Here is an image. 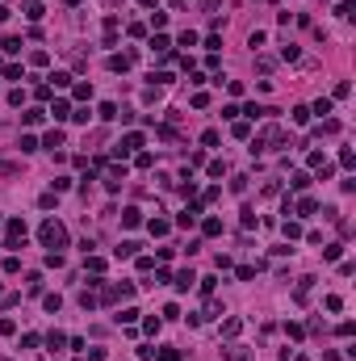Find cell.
<instances>
[{
	"label": "cell",
	"instance_id": "8fae6325",
	"mask_svg": "<svg viewBox=\"0 0 356 361\" xmlns=\"http://www.w3.org/2000/svg\"><path fill=\"white\" fill-rule=\"evenodd\" d=\"M281 235H285V239H298V235H302V227L293 223V218H285V223H281Z\"/></svg>",
	"mask_w": 356,
	"mask_h": 361
},
{
	"label": "cell",
	"instance_id": "ab89813d",
	"mask_svg": "<svg viewBox=\"0 0 356 361\" xmlns=\"http://www.w3.org/2000/svg\"><path fill=\"white\" fill-rule=\"evenodd\" d=\"M201 9H218V0H201Z\"/></svg>",
	"mask_w": 356,
	"mask_h": 361
},
{
	"label": "cell",
	"instance_id": "836d02e7",
	"mask_svg": "<svg viewBox=\"0 0 356 361\" xmlns=\"http://www.w3.org/2000/svg\"><path fill=\"white\" fill-rule=\"evenodd\" d=\"M289 185H293V189H298V193H302V189H306V185H310V177H306V172H298V177H293Z\"/></svg>",
	"mask_w": 356,
	"mask_h": 361
},
{
	"label": "cell",
	"instance_id": "83f0119b",
	"mask_svg": "<svg viewBox=\"0 0 356 361\" xmlns=\"http://www.w3.org/2000/svg\"><path fill=\"white\" fill-rule=\"evenodd\" d=\"M46 344H51V348H63L67 336H63V332H51V336H46Z\"/></svg>",
	"mask_w": 356,
	"mask_h": 361
},
{
	"label": "cell",
	"instance_id": "7c38bea8",
	"mask_svg": "<svg viewBox=\"0 0 356 361\" xmlns=\"http://www.w3.org/2000/svg\"><path fill=\"white\" fill-rule=\"evenodd\" d=\"M26 17L30 21H42V0H26Z\"/></svg>",
	"mask_w": 356,
	"mask_h": 361
},
{
	"label": "cell",
	"instance_id": "7a4b0ae2",
	"mask_svg": "<svg viewBox=\"0 0 356 361\" xmlns=\"http://www.w3.org/2000/svg\"><path fill=\"white\" fill-rule=\"evenodd\" d=\"M21 239H26V223H21V218H9L5 223V248H21Z\"/></svg>",
	"mask_w": 356,
	"mask_h": 361
},
{
	"label": "cell",
	"instance_id": "cb8c5ba5",
	"mask_svg": "<svg viewBox=\"0 0 356 361\" xmlns=\"http://www.w3.org/2000/svg\"><path fill=\"white\" fill-rule=\"evenodd\" d=\"M67 84H71L67 72H55V76H51V88H67Z\"/></svg>",
	"mask_w": 356,
	"mask_h": 361
},
{
	"label": "cell",
	"instance_id": "52a82bcc",
	"mask_svg": "<svg viewBox=\"0 0 356 361\" xmlns=\"http://www.w3.org/2000/svg\"><path fill=\"white\" fill-rule=\"evenodd\" d=\"M38 147H46V151H55V147H63V131H51V135H46V139H42Z\"/></svg>",
	"mask_w": 356,
	"mask_h": 361
},
{
	"label": "cell",
	"instance_id": "4dcf8cb0",
	"mask_svg": "<svg viewBox=\"0 0 356 361\" xmlns=\"http://www.w3.org/2000/svg\"><path fill=\"white\" fill-rule=\"evenodd\" d=\"M281 59L285 63H298V46H281Z\"/></svg>",
	"mask_w": 356,
	"mask_h": 361
},
{
	"label": "cell",
	"instance_id": "4316f807",
	"mask_svg": "<svg viewBox=\"0 0 356 361\" xmlns=\"http://www.w3.org/2000/svg\"><path fill=\"white\" fill-rule=\"evenodd\" d=\"M26 282H30V294H42V273H30Z\"/></svg>",
	"mask_w": 356,
	"mask_h": 361
},
{
	"label": "cell",
	"instance_id": "ba28073f",
	"mask_svg": "<svg viewBox=\"0 0 356 361\" xmlns=\"http://www.w3.org/2000/svg\"><path fill=\"white\" fill-rule=\"evenodd\" d=\"M142 223V214L134 210V206H126V210H122V227H138Z\"/></svg>",
	"mask_w": 356,
	"mask_h": 361
},
{
	"label": "cell",
	"instance_id": "2e32d148",
	"mask_svg": "<svg viewBox=\"0 0 356 361\" xmlns=\"http://www.w3.org/2000/svg\"><path fill=\"white\" fill-rule=\"evenodd\" d=\"M239 113H247V118H264V113H277V109H264V105H256V101H252V105L239 109Z\"/></svg>",
	"mask_w": 356,
	"mask_h": 361
},
{
	"label": "cell",
	"instance_id": "ffe728a7",
	"mask_svg": "<svg viewBox=\"0 0 356 361\" xmlns=\"http://www.w3.org/2000/svg\"><path fill=\"white\" fill-rule=\"evenodd\" d=\"M42 307H46V311H51V315H55V311L63 307V298H59V294H46V298H42Z\"/></svg>",
	"mask_w": 356,
	"mask_h": 361
},
{
	"label": "cell",
	"instance_id": "e0dca14e",
	"mask_svg": "<svg viewBox=\"0 0 356 361\" xmlns=\"http://www.w3.org/2000/svg\"><path fill=\"white\" fill-rule=\"evenodd\" d=\"M243 332V319H227L222 323V336H239Z\"/></svg>",
	"mask_w": 356,
	"mask_h": 361
},
{
	"label": "cell",
	"instance_id": "4fadbf2b",
	"mask_svg": "<svg viewBox=\"0 0 356 361\" xmlns=\"http://www.w3.org/2000/svg\"><path fill=\"white\" fill-rule=\"evenodd\" d=\"M168 231H172L168 218H151V235H168Z\"/></svg>",
	"mask_w": 356,
	"mask_h": 361
},
{
	"label": "cell",
	"instance_id": "7402d4cb",
	"mask_svg": "<svg viewBox=\"0 0 356 361\" xmlns=\"http://www.w3.org/2000/svg\"><path fill=\"white\" fill-rule=\"evenodd\" d=\"M109 67H113V72H126V67H130V55H113Z\"/></svg>",
	"mask_w": 356,
	"mask_h": 361
},
{
	"label": "cell",
	"instance_id": "f546056e",
	"mask_svg": "<svg viewBox=\"0 0 356 361\" xmlns=\"http://www.w3.org/2000/svg\"><path fill=\"white\" fill-rule=\"evenodd\" d=\"M42 118H46V109H30V113H26V126H38Z\"/></svg>",
	"mask_w": 356,
	"mask_h": 361
},
{
	"label": "cell",
	"instance_id": "60d3db41",
	"mask_svg": "<svg viewBox=\"0 0 356 361\" xmlns=\"http://www.w3.org/2000/svg\"><path fill=\"white\" fill-rule=\"evenodd\" d=\"M172 5H189V0H172Z\"/></svg>",
	"mask_w": 356,
	"mask_h": 361
},
{
	"label": "cell",
	"instance_id": "f1b7e54d",
	"mask_svg": "<svg viewBox=\"0 0 356 361\" xmlns=\"http://www.w3.org/2000/svg\"><path fill=\"white\" fill-rule=\"evenodd\" d=\"M71 92H76V101H88V97H92V84H76Z\"/></svg>",
	"mask_w": 356,
	"mask_h": 361
},
{
	"label": "cell",
	"instance_id": "d590c367",
	"mask_svg": "<svg viewBox=\"0 0 356 361\" xmlns=\"http://www.w3.org/2000/svg\"><path fill=\"white\" fill-rule=\"evenodd\" d=\"M227 357H231V361H247V348L235 344V348H227Z\"/></svg>",
	"mask_w": 356,
	"mask_h": 361
},
{
	"label": "cell",
	"instance_id": "277c9868",
	"mask_svg": "<svg viewBox=\"0 0 356 361\" xmlns=\"http://www.w3.org/2000/svg\"><path fill=\"white\" fill-rule=\"evenodd\" d=\"M151 51L155 55H172V38L168 34H155V38H151Z\"/></svg>",
	"mask_w": 356,
	"mask_h": 361
},
{
	"label": "cell",
	"instance_id": "b9f144b4",
	"mask_svg": "<svg viewBox=\"0 0 356 361\" xmlns=\"http://www.w3.org/2000/svg\"><path fill=\"white\" fill-rule=\"evenodd\" d=\"M0 67H5V59H0Z\"/></svg>",
	"mask_w": 356,
	"mask_h": 361
},
{
	"label": "cell",
	"instance_id": "d4e9b609",
	"mask_svg": "<svg viewBox=\"0 0 356 361\" xmlns=\"http://www.w3.org/2000/svg\"><path fill=\"white\" fill-rule=\"evenodd\" d=\"M306 164H310V168L318 172V168H323V164H327V160H323V151H310V156H306Z\"/></svg>",
	"mask_w": 356,
	"mask_h": 361
},
{
	"label": "cell",
	"instance_id": "74e56055",
	"mask_svg": "<svg viewBox=\"0 0 356 361\" xmlns=\"http://www.w3.org/2000/svg\"><path fill=\"white\" fill-rule=\"evenodd\" d=\"M9 17H13V13H9V5H0V26H5Z\"/></svg>",
	"mask_w": 356,
	"mask_h": 361
},
{
	"label": "cell",
	"instance_id": "6da1fadb",
	"mask_svg": "<svg viewBox=\"0 0 356 361\" xmlns=\"http://www.w3.org/2000/svg\"><path fill=\"white\" fill-rule=\"evenodd\" d=\"M38 239L46 244V248H67V227L59 223V218H46V223L38 227Z\"/></svg>",
	"mask_w": 356,
	"mask_h": 361
},
{
	"label": "cell",
	"instance_id": "ac0fdd59",
	"mask_svg": "<svg viewBox=\"0 0 356 361\" xmlns=\"http://www.w3.org/2000/svg\"><path fill=\"white\" fill-rule=\"evenodd\" d=\"M314 210H318L314 197H302V202H298V214H314Z\"/></svg>",
	"mask_w": 356,
	"mask_h": 361
},
{
	"label": "cell",
	"instance_id": "8992f818",
	"mask_svg": "<svg viewBox=\"0 0 356 361\" xmlns=\"http://www.w3.org/2000/svg\"><path fill=\"white\" fill-rule=\"evenodd\" d=\"M46 113H51L55 122H67V118H71V105H67V101H55V105L46 109Z\"/></svg>",
	"mask_w": 356,
	"mask_h": 361
},
{
	"label": "cell",
	"instance_id": "8d00e7d4",
	"mask_svg": "<svg viewBox=\"0 0 356 361\" xmlns=\"http://www.w3.org/2000/svg\"><path fill=\"white\" fill-rule=\"evenodd\" d=\"M159 361H181V353L176 348H159Z\"/></svg>",
	"mask_w": 356,
	"mask_h": 361
},
{
	"label": "cell",
	"instance_id": "9c48e42d",
	"mask_svg": "<svg viewBox=\"0 0 356 361\" xmlns=\"http://www.w3.org/2000/svg\"><path fill=\"white\" fill-rule=\"evenodd\" d=\"M134 147H142V135H126V139H122V147H117V151H122V156H130Z\"/></svg>",
	"mask_w": 356,
	"mask_h": 361
},
{
	"label": "cell",
	"instance_id": "7bdbcfd3",
	"mask_svg": "<svg viewBox=\"0 0 356 361\" xmlns=\"http://www.w3.org/2000/svg\"><path fill=\"white\" fill-rule=\"evenodd\" d=\"M0 223H5V218H0Z\"/></svg>",
	"mask_w": 356,
	"mask_h": 361
},
{
	"label": "cell",
	"instance_id": "30bf717a",
	"mask_svg": "<svg viewBox=\"0 0 356 361\" xmlns=\"http://www.w3.org/2000/svg\"><path fill=\"white\" fill-rule=\"evenodd\" d=\"M201 231L206 235H222V218H201Z\"/></svg>",
	"mask_w": 356,
	"mask_h": 361
},
{
	"label": "cell",
	"instance_id": "ee69618b",
	"mask_svg": "<svg viewBox=\"0 0 356 361\" xmlns=\"http://www.w3.org/2000/svg\"><path fill=\"white\" fill-rule=\"evenodd\" d=\"M0 361H5V357H0Z\"/></svg>",
	"mask_w": 356,
	"mask_h": 361
},
{
	"label": "cell",
	"instance_id": "d6986e66",
	"mask_svg": "<svg viewBox=\"0 0 356 361\" xmlns=\"http://www.w3.org/2000/svg\"><path fill=\"white\" fill-rule=\"evenodd\" d=\"M97 302H101V298L92 294V290H84V294H80V307H84V311H92V307H97Z\"/></svg>",
	"mask_w": 356,
	"mask_h": 361
},
{
	"label": "cell",
	"instance_id": "f35d334b",
	"mask_svg": "<svg viewBox=\"0 0 356 361\" xmlns=\"http://www.w3.org/2000/svg\"><path fill=\"white\" fill-rule=\"evenodd\" d=\"M0 172H5V177H13L17 168H13V164H5V160H0Z\"/></svg>",
	"mask_w": 356,
	"mask_h": 361
},
{
	"label": "cell",
	"instance_id": "1f68e13d",
	"mask_svg": "<svg viewBox=\"0 0 356 361\" xmlns=\"http://www.w3.org/2000/svg\"><path fill=\"white\" fill-rule=\"evenodd\" d=\"M285 332H289L293 340H302V336H306V328H302V323H285Z\"/></svg>",
	"mask_w": 356,
	"mask_h": 361
},
{
	"label": "cell",
	"instance_id": "e575fe53",
	"mask_svg": "<svg viewBox=\"0 0 356 361\" xmlns=\"http://www.w3.org/2000/svg\"><path fill=\"white\" fill-rule=\"evenodd\" d=\"M30 63H34V67H46L51 59H46V51H34V55H30Z\"/></svg>",
	"mask_w": 356,
	"mask_h": 361
},
{
	"label": "cell",
	"instance_id": "44dd1931",
	"mask_svg": "<svg viewBox=\"0 0 356 361\" xmlns=\"http://www.w3.org/2000/svg\"><path fill=\"white\" fill-rule=\"evenodd\" d=\"M0 46H5V55H17V51H21V38H13V34H9V38L0 42Z\"/></svg>",
	"mask_w": 356,
	"mask_h": 361
},
{
	"label": "cell",
	"instance_id": "9a60e30c",
	"mask_svg": "<svg viewBox=\"0 0 356 361\" xmlns=\"http://www.w3.org/2000/svg\"><path fill=\"white\" fill-rule=\"evenodd\" d=\"M97 118H105V122H113V118H117V105H113V101H105V105L97 109Z\"/></svg>",
	"mask_w": 356,
	"mask_h": 361
},
{
	"label": "cell",
	"instance_id": "603a6c76",
	"mask_svg": "<svg viewBox=\"0 0 356 361\" xmlns=\"http://www.w3.org/2000/svg\"><path fill=\"white\" fill-rule=\"evenodd\" d=\"M289 118H293V122H298V126H306V122H310V109H306V105H298V109H293V113H289Z\"/></svg>",
	"mask_w": 356,
	"mask_h": 361
},
{
	"label": "cell",
	"instance_id": "3957f363",
	"mask_svg": "<svg viewBox=\"0 0 356 361\" xmlns=\"http://www.w3.org/2000/svg\"><path fill=\"white\" fill-rule=\"evenodd\" d=\"M272 143H281V126H264V131L252 139V151H268Z\"/></svg>",
	"mask_w": 356,
	"mask_h": 361
},
{
	"label": "cell",
	"instance_id": "5b68a950",
	"mask_svg": "<svg viewBox=\"0 0 356 361\" xmlns=\"http://www.w3.org/2000/svg\"><path fill=\"white\" fill-rule=\"evenodd\" d=\"M197 214H201V206H185V210L176 214V223H181V227H193V223H197Z\"/></svg>",
	"mask_w": 356,
	"mask_h": 361
},
{
	"label": "cell",
	"instance_id": "484cf974",
	"mask_svg": "<svg viewBox=\"0 0 356 361\" xmlns=\"http://www.w3.org/2000/svg\"><path fill=\"white\" fill-rule=\"evenodd\" d=\"M239 223H243L247 231H252V227H256V210H252V206H243V218H239Z\"/></svg>",
	"mask_w": 356,
	"mask_h": 361
},
{
	"label": "cell",
	"instance_id": "d6a6232c",
	"mask_svg": "<svg viewBox=\"0 0 356 361\" xmlns=\"http://www.w3.org/2000/svg\"><path fill=\"white\" fill-rule=\"evenodd\" d=\"M21 151H38V139H34V135H21Z\"/></svg>",
	"mask_w": 356,
	"mask_h": 361
},
{
	"label": "cell",
	"instance_id": "5bb4252c",
	"mask_svg": "<svg viewBox=\"0 0 356 361\" xmlns=\"http://www.w3.org/2000/svg\"><path fill=\"white\" fill-rule=\"evenodd\" d=\"M197 282V277H193V269H185V273H176V290H189V286H193Z\"/></svg>",
	"mask_w": 356,
	"mask_h": 361
}]
</instances>
